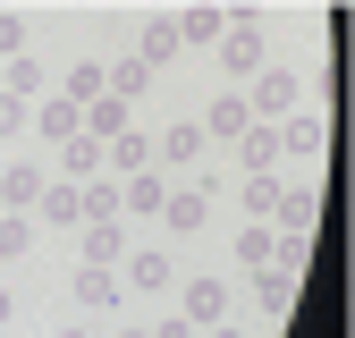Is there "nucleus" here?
Returning <instances> with one entry per match:
<instances>
[{
  "instance_id": "7",
  "label": "nucleus",
  "mask_w": 355,
  "mask_h": 338,
  "mask_svg": "<svg viewBox=\"0 0 355 338\" xmlns=\"http://www.w3.org/2000/svg\"><path fill=\"white\" fill-rule=\"evenodd\" d=\"M178 271H169V254L161 245H127V263H119V287H144V296H161Z\"/></svg>"
},
{
  "instance_id": "27",
  "label": "nucleus",
  "mask_w": 355,
  "mask_h": 338,
  "mask_svg": "<svg viewBox=\"0 0 355 338\" xmlns=\"http://www.w3.org/2000/svg\"><path fill=\"white\" fill-rule=\"evenodd\" d=\"M153 338H195V321H187V313H161V321H153Z\"/></svg>"
},
{
  "instance_id": "2",
  "label": "nucleus",
  "mask_w": 355,
  "mask_h": 338,
  "mask_svg": "<svg viewBox=\"0 0 355 338\" xmlns=\"http://www.w3.org/2000/svg\"><path fill=\"white\" fill-rule=\"evenodd\" d=\"M322 152H330V118H322V110H288V118H279V161L322 169Z\"/></svg>"
},
{
  "instance_id": "28",
  "label": "nucleus",
  "mask_w": 355,
  "mask_h": 338,
  "mask_svg": "<svg viewBox=\"0 0 355 338\" xmlns=\"http://www.w3.org/2000/svg\"><path fill=\"white\" fill-rule=\"evenodd\" d=\"M17 127H26V102H9V94H0V136H17Z\"/></svg>"
},
{
  "instance_id": "12",
  "label": "nucleus",
  "mask_w": 355,
  "mask_h": 338,
  "mask_svg": "<svg viewBox=\"0 0 355 338\" xmlns=\"http://www.w3.org/2000/svg\"><path fill=\"white\" fill-rule=\"evenodd\" d=\"M51 178H76V186H85V178H102V144L85 136V127H76V136L60 144V161H51Z\"/></svg>"
},
{
  "instance_id": "13",
  "label": "nucleus",
  "mask_w": 355,
  "mask_h": 338,
  "mask_svg": "<svg viewBox=\"0 0 355 338\" xmlns=\"http://www.w3.org/2000/svg\"><path fill=\"white\" fill-rule=\"evenodd\" d=\"M203 220H211V203H203L195 186H178V195H161V229H169V237H195Z\"/></svg>"
},
{
  "instance_id": "5",
  "label": "nucleus",
  "mask_w": 355,
  "mask_h": 338,
  "mask_svg": "<svg viewBox=\"0 0 355 338\" xmlns=\"http://www.w3.org/2000/svg\"><path fill=\"white\" fill-rule=\"evenodd\" d=\"M42 186H51V169H42V161H9V169H0V211H26V220H34Z\"/></svg>"
},
{
  "instance_id": "1",
  "label": "nucleus",
  "mask_w": 355,
  "mask_h": 338,
  "mask_svg": "<svg viewBox=\"0 0 355 338\" xmlns=\"http://www.w3.org/2000/svg\"><path fill=\"white\" fill-rule=\"evenodd\" d=\"M262 60H271V42H262V17H254V9H237V17H229V34H220V68H229V94L262 76Z\"/></svg>"
},
{
  "instance_id": "4",
  "label": "nucleus",
  "mask_w": 355,
  "mask_h": 338,
  "mask_svg": "<svg viewBox=\"0 0 355 338\" xmlns=\"http://www.w3.org/2000/svg\"><path fill=\"white\" fill-rule=\"evenodd\" d=\"M0 94H9V102H51V68H42L34 51H17V60H0Z\"/></svg>"
},
{
  "instance_id": "24",
  "label": "nucleus",
  "mask_w": 355,
  "mask_h": 338,
  "mask_svg": "<svg viewBox=\"0 0 355 338\" xmlns=\"http://www.w3.org/2000/svg\"><path fill=\"white\" fill-rule=\"evenodd\" d=\"M144 84H153V68H144V60H119V68H110V94H119V102H136Z\"/></svg>"
},
{
  "instance_id": "26",
  "label": "nucleus",
  "mask_w": 355,
  "mask_h": 338,
  "mask_svg": "<svg viewBox=\"0 0 355 338\" xmlns=\"http://www.w3.org/2000/svg\"><path fill=\"white\" fill-rule=\"evenodd\" d=\"M237 195H245V211H271V203H279V178H245Z\"/></svg>"
},
{
  "instance_id": "14",
  "label": "nucleus",
  "mask_w": 355,
  "mask_h": 338,
  "mask_svg": "<svg viewBox=\"0 0 355 338\" xmlns=\"http://www.w3.org/2000/svg\"><path fill=\"white\" fill-rule=\"evenodd\" d=\"M136 169H153V136H136V127H127L119 144H102V178H136Z\"/></svg>"
},
{
  "instance_id": "29",
  "label": "nucleus",
  "mask_w": 355,
  "mask_h": 338,
  "mask_svg": "<svg viewBox=\"0 0 355 338\" xmlns=\"http://www.w3.org/2000/svg\"><path fill=\"white\" fill-rule=\"evenodd\" d=\"M195 338H262V330H237V321H211V330H195Z\"/></svg>"
},
{
  "instance_id": "15",
  "label": "nucleus",
  "mask_w": 355,
  "mask_h": 338,
  "mask_svg": "<svg viewBox=\"0 0 355 338\" xmlns=\"http://www.w3.org/2000/svg\"><path fill=\"white\" fill-rule=\"evenodd\" d=\"M127 127H136V102H119V94H102L94 110H85V136H94V144H119Z\"/></svg>"
},
{
  "instance_id": "9",
  "label": "nucleus",
  "mask_w": 355,
  "mask_h": 338,
  "mask_svg": "<svg viewBox=\"0 0 355 338\" xmlns=\"http://www.w3.org/2000/svg\"><path fill=\"white\" fill-rule=\"evenodd\" d=\"M178 313H187L195 330L229 321V279H187V296H178Z\"/></svg>"
},
{
  "instance_id": "21",
  "label": "nucleus",
  "mask_w": 355,
  "mask_h": 338,
  "mask_svg": "<svg viewBox=\"0 0 355 338\" xmlns=\"http://www.w3.org/2000/svg\"><path fill=\"white\" fill-rule=\"evenodd\" d=\"M169 26H178V42H220V34H229V17H220V9H178Z\"/></svg>"
},
{
  "instance_id": "16",
  "label": "nucleus",
  "mask_w": 355,
  "mask_h": 338,
  "mask_svg": "<svg viewBox=\"0 0 355 338\" xmlns=\"http://www.w3.org/2000/svg\"><path fill=\"white\" fill-rule=\"evenodd\" d=\"M85 263H94V271H119L127 263V229L119 220H85Z\"/></svg>"
},
{
  "instance_id": "32",
  "label": "nucleus",
  "mask_w": 355,
  "mask_h": 338,
  "mask_svg": "<svg viewBox=\"0 0 355 338\" xmlns=\"http://www.w3.org/2000/svg\"><path fill=\"white\" fill-rule=\"evenodd\" d=\"M60 338H94V330H85V321H76V330H60Z\"/></svg>"
},
{
  "instance_id": "11",
  "label": "nucleus",
  "mask_w": 355,
  "mask_h": 338,
  "mask_svg": "<svg viewBox=\"0 0 355 338\" xmlns=\"http://www.w3.org/2000/svg\"><path fill=\"white\" fill-rule=\"evenodd\" d=\"M68 296H76L85 313H119V296H127V287H119V271H94V263H76V279H68Z\"/></svg>"
},
{
  "instance_id": "31",
  "label": "nucleus",
  "mask_w": 355,
  "mask_h": 338,
  "mask_svg": "<svg viewBox=\"0 0 355 338\" xmlns=\"http://www.w3.org/2000/svg\"><path fill=\"white\" fill-rule=\"evenodd\" d=\"M110 338H153V330H110Z\"/></svg>"
},
{
  "instance_id": "10",
  "label": "nucleus",
  "mask_w": 355,
  "mask_h": 338,
  "mask_svg": "<svg viewBox=\"0 0 355 338\" xmlns=\"http://www.w3.org/2000/svg\"><path fill=\"white\" fill-rule=\"evenodd\" d=\"M195 127H203V144H237L245 127H254V110H245V94H220V102H211Z\"/></svg>"
},
{
  "instance_id": "25",
  "label": "nucleus",
  "mask_w": 355,
  "mask_h": 338,
  "mask_svg": "<svg viewBox=\"0 0 355 338\" xmlns=\"http://www.w3.org/2000/svg\"><path fill=\"white\" fill-rule=\"evenodd\" d=\"M17 51H26V17H17V9H0V60H17Z\"/></svg>"
},
{
  "instance_id": "8",
  "label": "nucleus",
  "mask_w": 355,
  "mask_h": 338,
  "mask_svg": "<svg viewBox=\"0 0 355 338\" xmlns=\"http://www.w3.org/2000/svg\"><path fill=\"white\" fill-rule=\"evenodd\" d=\"M237 169H245V178H279V127H245V136H237Z\"/></svg>"
},
{
  "instance_id": "19",
  "label": "nucleus",
  "mask_w": 355,
  "mask_h": 338,
  "mask_svg": "<svg viewBox=\"0 0 355 338\" xmlns=\"http://www.w3.org/2000/svg\"><path fill=\"white\" fill-rule=\"evenodd\" d=\"M26 118H34V136H42V144H68V136H76V127H85V118H76V110H68L60 94H51V102H34Z\"/></svg>"
},
{
  "instance_id": "6",
  "label": "nucleus",
  "mask_w": 355,
  "mask_h": 338,
  "mask_svg": "<svg viewBox=\"0 0 355 338\" xmlns=\"http://www.w3.org/2000/svg\"><path fill=\"white\" fill-rule=\"evenodd\" d=\"M34 220H42V229H85V186H76V178H51L42 203H34Z\"/></svg>"
},
{
  "instance_id": "3",
  "label": "nucleus",
  "mask_w": 355,
  "mask_h": 338,
  "mask_svg": "<svg viewBox=\"0 0 355 338\" xmlns=\"http://www.w3.org/2000/svg\"><path fill=\"white\" fill-rule=\"evenodd\" d=\"M245 110H254L262 127H279V118L296 110V68H262V76L245 84Z\"/></svg>"
},
{
  "instance_id": "22",
  "label": "nucleus",
  "mask_w": 355,
  "mask_h": 338,
  "mask_svg": "<svg viewBox=\"0 0 355 338\" xmlns=\"http://www.w3.org/2000/svg\"><path fill=\"white\" fill-rule=\"evenodd\" d=\"M26 245H34V220H26V211H0V271L26 263Z\"/></svg>"
},
{
  "instance_id": "20",
  "label": "nucleus",
  "mask_w": 355,
  "mask_h": 338,
  "mask_svg": "<svg viewBox=\"0 0 355 338\" xmlns=\"http://www.w3.org/2000/svg\"><path fill=\"white\" fill-rule=\"evenodd\" d=\"M178 51H187V42H178V26H169V17H153V26H144V42H136V60H144V68H169Z\"/></svg>"
},
{
  "instance_id": "18",
  "label": "nucleus",
  "mask_w": 355,
  "mask_h": 338,
  "mask_svg": "<svg viewBox=\"0 0 355 338\" xmlns=\"http://www.w3.org/2000/svg\"><path fill=\"white\" fill-rule=\"evenodd\" d=\"M296 287H304L296 271H254V305L279 321V313H296Z\"/></svg>"
},
{
  "instance_id": "17",
  "label": "nucleus",
  "mask_w": 355,
  "mask_h": 338,
  "mask_svg": "<svg viewBox=\"0 0 355 338\" xmlns=\"http://www.w3.org/2000/svg\"><path fill=\"white\" fill-rule=\"evenodd\" d=\"M195 152H203V127H195V118H187V127H161V144H153V169H187Z\"/></svg>"
},
{
  "instance_id": "30",
  "label": "nucleus",
  "mask_w": 355,
  "mask_h": 338,
  "mask_svg": "<svg viewBox=\"0 0 355 338\" xmlns=\"http://www.w3.org/2000/svg\"><path fill=\"white\" fill-rule=\"evenodd\" d=\"M9 321H17V296H9V287H0V330H9Z\"/></svg>"
},
{
  "instance_id": "23",
  "label": "nucleus",
  "mask_w": 355,
  "mask_h": 338,
  "mask_svg": "<svg viewBox=\"0 0 355 338\" xmlns=\"http://www.w3.org/2000/svg\"><path fill=\"white\" fill-rule=\"evenodd\" d=\"M271 254H279L271 229H245V237H237V263H245V271H271Z\"/></svg>"
}]
</instances>
